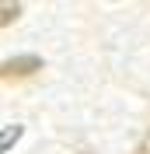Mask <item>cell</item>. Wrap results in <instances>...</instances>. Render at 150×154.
<instances>
[{
    "label": "cell",
    "instance_id": "obj_1",
    "mask_svg": "<svg viewBox=\"0 0 150 154\" xmlns=\"http://www.w3.org/2000/svg\"><path fill=\"white\" fill-rule=\"evenodd\" d=\"M42 70V60L38 56H14V60H4L0 63V77L4 81H21V77H32V74H38Z\"/></svg>",
    "mask_w": 150,
    "mask_h": 154
},
{
    "label": "cell",
    "instance_id": "obj_4",
    "mask_svg": "<svg viewBox=\"0 0 150 154\" xmlns=\"http://www.w3.org/2000/svg\"><path fill=\"white\" fill-rule=\"evenodd\" d=\"M80 154H91V151H80Z\"/></svg>",
    "mask_w": 150,
    "mask_h": 154
},
{
    "label": "cell",
    "instance_id": "obj_2",
    "mask_svg": "<svg viewBox=\"0 0 150 154\" xmlns=\"http://www.w3.org/2000/svg\"><path fill=\"white\" fill-rule=\"evenodd\" d=\"M0 4H4V14H0V25L7 28L10 21H18V14H21V4H18V0H0Z\"/></svg>",
    "mask_w": 150,
    "mask_h": 154
},
{
    "label": "cell",
    "instance_id": "obj_3",
    "mask_svg": "<svg viewBox=\"0 0 150 154\" xmlns=\"http://www.w3.org/2000/svg\"><path fill=\"white\" fill-rule=\"evenodd\" d=\"M133 154H150V130H147V137H143L140 144H136V151Z\"/></svg>",
    "mask_w": 150,
    "mask_h": 154
}]
</instances>
